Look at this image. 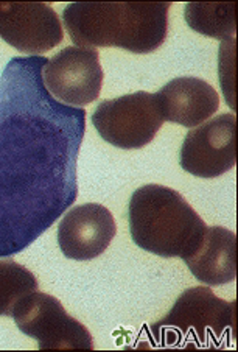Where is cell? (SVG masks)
Instances as JSON below:
<instances>
[{
	"instance_id": "1",
	"label": "cell",
	"mask_w": 238,
	"mask_h": 352,
	"mask_svg": "<svg viewBox=\"0 0 238 352\" xmlns=\"http://www.w3.org/2000/svg\"><path fill=\"white\" fill-rule=\"evenodd\" d=\"M47 58H13L0 77V256L19 253L78 195L84 109L47 96Z\"/></svg>"
},
{
	"instance_id": "2",
	"label": "cell",
	"mask_w": 238,
	"mask_h": 352,
	"mask_svg": "<svg viewBox=\"0 0 238 352\" xmlns=\"http://www.w3.org/2000/svg\"><path fill=\"white\" fill-rule=\"evenodd\" d=\"M171 3H69L62 22L78 47H119L136 55L156 52L165 43Z\"/></svg>"
},
{
	"instance_id": "3",
	"label": "cell",
	"mask_w": 238,
	"mask_h": 352,
	"mask_svg": "<svg viewBox=\"0 0 238 352\" xmlns=\"http://www.w3.org/2000/svg\"><path fill=\"white\" fill-rule=\"evenodd\" d=\"M128 221L139 248L182 261L193 253L207 228L181 193L160 184L142 186L132 193Z\"/></svg>"
},
{
	"instance_id": "4",
	"label": "cell",
	"mask_w": 238,
	"mask_h": 352,
	"mask_svg": "<svg viewBox=\"0 0 238 352\" xmlns=\"http://www.w3.org/2000/svg\"><path fill=\"white\" fill-rule=\"evenodd\" d=\"M235 301H224L207 287L182 292L165 318L151 324V333L164 346L224 348L234 337Z\"/></svg>"
},
{
	"instance_id": "5",
	"label": "cell",
	"mask_w": 238,
	"mask_h": 352,
	"mask_svg": "<svg viewBox=\"0 0 238 352\" xmlns=\"http://www.w3.org/2000/svg\"><path fill=\"white\" fill-rule=\"evenodd\" d=\"M164 122L156 94L145 91L103 100L92 114V125L100 138L121 150L143 148Z\"/></svg>"
},
{
	"instance_id": "6",
	"label": "cell",
	"mask_w": 238,
	"mask_h": 352,
	"mask_svg": "<svg viewBox=\"0 0 238 352\" xmlns=\"http://www.w3.org/2000/svg\"><path fill=\"white\" fill-rule=\"evenodd\" d=\"M11 316L22 333L36 340L39 349H94L88 327L47 293H28L16 304Z\"/></svg>"
},
{
	"instance_id": "7",
	"label": "cell",
	"mask_w": 238,
	"mask_h": 352,
	"mask_svg": "<svg viewBox=\"0 0 238 352\" xmlns=\"http://www.w3.org/2000/svg\"><path fill=\"white\" fill-rule=\"evenodd\" d=\"M103 78L100 56L91 47H66L43 67V81L47 92L58 102L73 108H83L95 102L100 97Z\"/></svg>"
},
{
	"instance_id": "8",
	"label": "cell",
	"mask_w": 238,
	"mask_h": 352,
	"mask_svg": "<svg viewBox=\"0 0 238 352\" xmlns=\"http://www.w3.org/2000/svg\"><path fill=\"white\" fill-rule=\"evenodd\" d=\"M235 114H222L187 133L179 155L185 172L198 178H218L235 167Z\"/></svg>"
},
{
	"instance_id": "9",
	"label": "cell",
	"mask_w": 238,
	"mask_h": 352,
	"mask_svg": "<svg viewBox=\"0 0 238 352\" xmlns=\"http://www.w3.org/2000/svg\"><path fill=\"white\" fill-rule=\"evenodd\" d=\"M62 22L47 3H0V39L22 54L39 55L62 43Z\"/></svg>"
},
{
	"instance_id": "10",
	"label": "cell",
	"mask_w": 238,
	"mask_h": 352,
	"mask_svg": "<svg viewBox=\"0 0 238 352\" xmlns=\"http://www.w3.org/2000/svg\"><path fill=\"white\" fill-rule=\"evenodd\" d=\"M117 234L114 215L97 203L80 204L62 217L58 243L67 259L88 262L102 256Z\"/></svg>"
},
{
	"instance_id": "11",
	"label": "cell",
	"mask_w": 238,
	"mask_h": 352,
	"mask_svg": "<svg viewBox=\"0 0 238 352\" xmlns=\"http://www.w3.org/2000/svg\"><path fill=\"white\" fill-rule=\"evenodd\" d=\"M164 120L191 128L200 126L219 108L218 92L196 77H179L156 92Z\"/></svg>"
},
{
	"instance_id": "12",
	"label": "cell",
	"mask_w": 238,
	"mask_h": 352,
	"mask_svg": "<svg viewBox=\"0 0 238 352\" xmlns=\"http://www.w3.org/2000/svg\"><path fill=\"white\" fill-rule=\"evenodd\" d=\"M237 236L222 226H207L193 253L184 262L206 285H224L237 276Z\"/></svg>"
},
{
	"instance_id": "13",
	"label": "cell",
	"mask_w": 238,
	"mask_h": 352,
	"mask_svg": "<svg viewBox=\"0 0 238 352\" xmlns=\"http://www.w3.org/2000/svg\"><path fill=\"white\" fill-rule=\"evenodd\" d=\"M191 30L215 39H230L235 34V3H189L184 10Z\"/></svg>"
},
{
	"instance_id": "14",
	"label": "cell",
	"mask_w": 238,
	"mask_h": 352,
	"mask_svg": "<svg viewBox=\"0 0 238 352\" xmlns=\"http://www.w3.org/2000/svg\"><path fill=\"white\" fill-rule=\"evenodd\" d=\"M34 274L13 259H0V316H11L16 304L38 290Z\"/></svg>"
}]
</instances>
